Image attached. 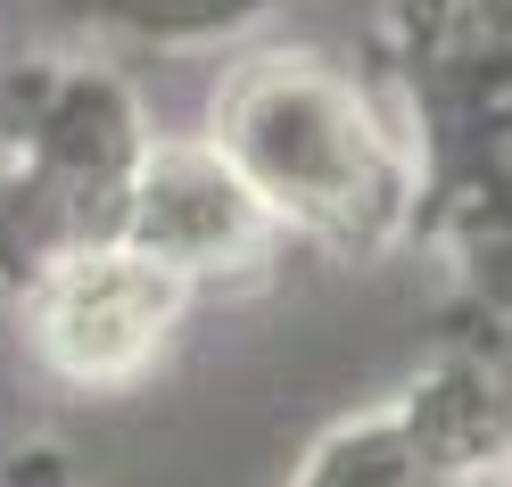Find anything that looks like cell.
<instances>
[{
    "label": "cell",
    "mask_w": 512,
    "mask_h": 487,
    "mask_svg": "<svg viewBox=\"0 0 512 487\" xmlns=\"http://www.w3.org/2000/svg\"><path fill=\"white\" fill-rule=\"evenodd\" d=\"M265 215L273 207L248 190V174L223 149H157L133 174V248H149L174 273L248 256Z\"/></svg>",
    "instance_id": "obj_3"
},
{
    "label": "cell",
    "mask_w": 512,
    "mask_h": 487,
    "mask_svg": "<svg viewBox=\"0 0 512 487\" xmlns=\"http://www.w3.org/2000/svg\"><path fill=\"white\" fill-rule=\"evenodd\" d=\"M215 149L248 174V190L298 223H364L397 199V157L372 108L314 58H256L223 91Z\"/></svg>",
    "instance_id": "obj_1"
},
{
    "label": "cell",
    "mask_w": 512,
    "mask_h": 487,
    "mask_svg": "<svg viewBox=\"0 0 512 487\" xmlns=\"http://www.w3.org/2000/svg\"><path fill=\"white\" fill-rule=\"evenodd\" d=\"M182 306V273L157 265L149 248H100L67 256L42 281V347L75 380H124L149 364V347L166 339Z\"/></svg>",
    "instance_id": "obj_2"
}]
</instances>
